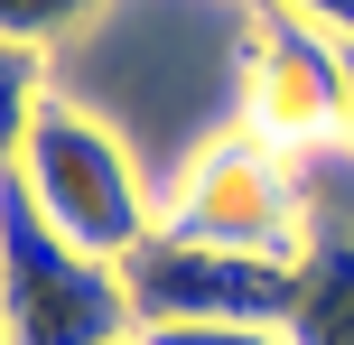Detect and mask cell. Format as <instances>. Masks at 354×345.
Returning <instances> with one entry per match:
<instances>
[{"label":"cell","mask_w":354,"mask_h":345,"mask_svg":"<svg viewBox=\"0 0 354 345\" xmlns=\"http://www.w3.org/2000/svg\"><path fill=\"white\" fill-rule=\"evenodd\" d=\"M122 345H149V336H122Z\"/></svg>","instance_id":"cell-13"},{"label":"cell","mask_w":354,"mask_h":345,"mask_svg":"<svg viewBox=\"0 0 354 345\" xmlns=\"http://www.w3.org/2000/svg\"><path fill=\"white\" fill-rule=\"evenodd\" d=\"M47 103H56L47 93V56L37 47H0V178L19 168V149H28V131H37Z\"/></svg>","instance_id":"cell-7"},{"label":"cell","mask_w":354,"mask_h":345,"mask_svg":"<svg viewBox=\"0 0 354 345\" xmlns=\"http://www.w3.org/2000/svg\"><path fill=\"white\" fill-rule=\"evenodd\" d=\"M289 345H354V234L308 224L299 243V290H289Z\"/></svg>","instance_id":"cell-6"},{"label":"cell","mask_w":354,"mask_h":345,"mask_svg":"<svg viewBox=\"0 0 354 345\" xmlns=\"http://www.w3.org/2000/svg\"><path fill=\"white\" fill-rule=\"evenodd\" d=\"M149 345H289L280 327H140Z\"/></svg>","instance_id":"cell-9"},{"label":"cell","mask_w":354,"mask_h":345,"mask_svg":"<svg viewBox=\"0 0 354 345\" xmlns=\"http://www.w3.org/2000/svg\"><path fill=\"white\" fill-rule=\"evenodd\" d=\"M122 290H131V317H140V327H289L299 261L149 234L140 252L122 261Z\"/></svg>","instance_id":"cell-5"},{"label":"cell","mask_w":354,"mask_h":345,"mask_svg":"<svg viewBox=\"0 0 354 345\" xmlns=\"http://www.w3.org/2000/svg\"><path fill=\"white\" fill-rule=\"evenodd\" d=\"M19 187H28V205L66 243H84L93 261H131L149 234H159L149 178H140V159L122 149V131H112L103 112L66 103V93L37 112L28 149H19Z\"/></svg>","instance_id":"cell-1"},{"label":"cell","mask_w":354,"mask_h":345,"mask_svg":"<svg viewBox=\"0 0 354 345\" xmlns=\"http://www.w3.org/2000/svg\"><path fill=\"white\" fill-rule=\"evenodd\" d=\"M103 10V0H0V47H37L47 56L66 28H84V19Z\"/></svg>","instance_id":"cell-8"},{"label":"cell","mask_w":354,"mask_h":345,"mask_svg":"<svg viewBox=\"0 0 354 345\" xmlns=\"http://www.w3.org/2000/svg\"><path fill=\"white\" fill-rule=\"evenodd\" d=\"M345 149H354V37H345Z\"/></svg>","instance_id":"cell-11"},{"label":"cell","mask_w":354,"mask_h":345,"mask_svg":"<svg viewBox=\"0 0 354 345\" xmlns=\"http://www.w3.org/2000/svg\"><path fill=\"white\" fill-rule=\"evenodd\" d=\"M0 345H10V308H0Z\"/></svg>","instance_id":"cell-12"},{"label":"cell","mask_w":354,"mask_h":345,"mask_svg":"<svg viewBox=\"0 0 354 345\" xmlns=\"http://www.w3.org/2000/svg\"><path fill=\"white\" fill-rule=\"evenodd\" d=\"M233 131L289 149V159L345 140V37L261 0L233 47Z\"/></svg>","instance_id":"cell-4"},{"label":"cell","mask_w":354,"mask_h":345,"mask_svg":"<svg viewBox=\"0 0 354 345\" xmlns=\"http://www.w3.org/2000/svg\"><path fill=\"white\" fill-rule=\"evenodd\" d=\"M270 10L308 19V28H326V37H354V0H270Z\"/></svg>","instance_id":"cell-10"},{"label":"cell","mask_w":354,"mask_h":345,"mask_svg":"<svg viewBox=\"0 0 354 345\" xmlns=\"http://www.w3.org/2000/svg\"><path fill=\"white\" fill-rule=\"evenodd\" d=\"M0 308H10V345H122L140 336L122 290V261H93L28 205L19 168L0 178Z\"/></svg>","instance_id":"cell-2"},{"label":"cell","mask_w":354,"mask_h":345,"mask_svg":"<svg viewBox=\"0 0 354 345\" xmlns=\"http://www.w3.org/2000/svg\"><path fill=\"white\" fill-rule=\"evenodd\" d=\"M159 234L214 243V252H261V261H299L308 243V178L289 149L252 140V131H224L187 159Z\"/></svg>","instance_id":"cell-3"}]
</instances>
